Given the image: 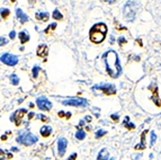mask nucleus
<instances>
[{"label": "nucleus", "instance_id": "f257e3e1", "mask_svg": "<svg viewBox=\"0 0 161 160\" xmlns=\"http://www.w3.org/2000/svg\"><path fill=\"white\" fill-rule=\"evenodd\" d=\"M103 60L105 62L106 71L111 78H118L122 73V65L119 63L118 55L115 51H107L103 55Z\"/></svg>", "mask_w": 161, "mask_h": 160}, {"label": "nucleus", "instance_id": "f03ea898", "mask_svg": "<svg viewBox=\"0 0 161 160\" xmlns=\"http://www.w3.org/2000/svg\"><path fill=\"white\" fill-rule=\"evenodd\" d=\"M106 34H107V26L104 23H98L94 25L90 32H89V37L90 41L95 44H99L105 40Z\"/></svg>", "mask_w": 161, "mask_h": 160}, {"label": "nucleus", "instance_id": "7ed1b4c3", "mask_svg": "<svg viewBox=\"0 0 161 160\" xmlns=\"http://www.w3.org/2000/svg\"><path fill=\"white\" fill-rule=\"evenodd\" d=\"M140 5L136 2V1H133V0H130L127 1L124 7H123V15L124 17L126 18V20L128 22H133L134 18H135V15L139 10Z\"/></svg>", "mask_w": 161, "mask_h": 160}, {"label": "nucleus", "instance_id": "20e7f679", "mask_svg": "<svg viewBox=\"0 0 161 160\" xmlns=\"http://www.w3.org/2000/svg\"><path fill=\"white\" fill-rule=\"evenodd\" d=\"M37 140H39L37 137L32 133H20L17 137V142L25 144V145H32V144L37 142Z\"/></svg>", "mask_w": 161, "mask_h": 160}, {"label": "nucleus", "instance_id": "39448f33", "mask_svg": "<svg viewBox=\"0 0 161 160\" xmlns=\"http://www.w3.org/2000/svg\"><path fill=\"white\" fill-rule=\"evenodd\" d=\"M93 89L101 90V92H105L106 95H114L116 92V87L111 84H98V85H95Z\"/></svg>", "mask_w": 161, "mask_h": 160}, {"label": "nucleus", "instance_id": "423d86ee", "mask_svg": "<svg viewBox=\"0 0 161 160\" xmlns=\"http://www.w3.org/2000/svg\"><path fill=\"white\" fill-rule=\"evenodd\" d=\"M63 105H68V106H76V107H80V106H86L88 104V100L86 98H70V99H66L62 102Z\"/></svg>", "mask_w": 161, "mask_h": 160}, {"label": "nucleus", "instance_id": "0eeeda50", "mask_svg": "<svg viewBox=\"0 0 161 160\" xmlns=\"http://www.w3.org/2000/svg\"><path fill=\"white\" fill-rule=\"evenodd\" d=\"M1 62L7 64V65L14 67L18 63V57L14 54H10V53H4L1 55Z\"/></svg>", "mask_w": 161, "mask_h": 160}, {"label": "nucleus", "instance_id": "6e6552de", "mask_svg": "<svg viewBox=\"0 0 161 160\" xmlns=\"http://www.w3.org/2000/svg\"><path fill=\"white\" fill-rule=\"evenodd\" d=\"M36 105L39 109L42 111H50L52 108V103L47 98L45 97H39L36 99Z\"/></svg>", "mask_w": 161, "mask_h": 160}, {"label": "nucleus", "instance_id": "1a4fd4ad", "mask_svg": "<svg viewBox=\"0 0 161 160\" xmlns=\"http://www.w3.org/2000/svg\"><path fill=\"white\" fill-rule=\"evenodd\" d=\"M26 113H27L26 109H18V111H16L14 114L11 115L10 120L12 121V122H15V124H16L17 126H19L22 124L23 117H24V115L26 114Z\"/></svg>", "mask_w": 161, "mask_h": 160}, {"label": "nucleus", "instance_id": "9d476101", "mask_svg": "<svg viewBox=\"0 0 161 160\" xmlns=\"http://www.w3.org/2000/svg\"><path fill=\"white\" fill-rule=\"evenodd\" d=\"M67 147H68L67 139L60 137V139L58 140V152H59V156H60V157H62V156L64 154L66 150H67Z\"/></svg>", "mask_w": 161, "mask_h": 160}, {"label": "nucleus", "instance_id": "9b49d317", "mask_svg": "<svg viewBox=\"0 0 161 160\" xmlns=\"http://www.w3.org/2000/svg\"><path fill=\"white\" fill-rule=\"evenodd\" d=\"M49 54V47L45 44H41L37 47V57H46V55Z\"/></svg>", "mask_w": 161, "mask_h": 160}, {"label": "nucleus", "instance_id": "f8f14e48", "mask_svg": "<svg viewBox=\"0 0 161 160\" xmlns=\"http://www.w3.org/2000/svg\"><path fill=\"white\" fill-rule=\"evenodd\" d=\"M16 15H17V17H18V19H19V22H20L22 24L28 22V19H29L27 15L23 12L22 9H19V8H17L16 9Z\"/></svg>", "mask_w": 161, "mask_h": 160}, {"label": "nucleus", "instance_id": "ddd939ff", "mask_svg": "<svg viewBox=\"0 0 161 160\" xmlns=\"http://www.w3.org/2000/svg\"><path fill=\"white\" fill-rule=\"evenodd\" d=\"M97 160H114V159L108 157V152H107V150H106V149H101V150H100V152L98 153Z\"/></svg>", "mask_w": 161, "mask_h": 160}, {"label": "nucleus", "instance_id": "4468645a", "mask_svg": "<svg viewBox=\"0 0 161 160\" xmlns=\"http://www.w3.org/2000/svg\"><path fill=\"white\" fill-rule=\"evenodd\" d=\"M35 17L37 20H41V22H46L49 17H50V15L47 14V12H36V15H35Z\"/></svg>", "mask_w": 161, "mask_h": 160}, {"label": "nucleus", "instance_id": "2eb2a0df", "mask_svg": "<svg viewBox=\"0 0 161 160\" xmlns=\"http://www.w3.org/2000/svg\"><path fill=\"white\" fill-rule=\"evenodd\" d=\"M19 40H20V43L22 44H25L26 42L29 41V35L26 31H22L20 33H19Z\"/></svg>", "mask_w": 161, "mask_h": 160}, {"label": "nucleus", "instance_id": "dca6fc26", "mask_svg": "<svg viewBox=\"0 0 161 160\" xmlns=\"http://www.w3.org/2000/svg\"><path fill=\"white\" fill-rule=\"evenodd\" d=\"M39 132H41V134H42L43 137H46L51 134L52 129H51V126H49V125H44V126H42V127H41V131Z\"/></svg>", "mask_w": 161, "mask_h": 160}, {"label": "nucleus", "instance_id": "f3484780", "mask_svg": "<svg viewBox=\"0 0 161 160\" xmlns=\"http://www.w3.org/2000/svg\"><path fill=\"white\" fill-rule=\"evenodd\" d=\"M148 133V131H144L143 133H142V135H141V144H139V145H135V149L136 150H142V149H144L145 148V144H144V142H145V134Z\"/></svg>", "mask_w": 161, "mask_h": 160}, {"label": "nucleus", "instance_id": "a211bd4d", "mask_svg": "<svg viewBox=\"0 0 161 160\" xmlns=\"http://www.w3.org/2000/svg\"><path fill=\"white\" fill-rule=\"evenodd\" d=\"M152 92H153V96H152V98H153V100H154L156 105L161 106V100H160V98H159V95H158V88L152 89Z\"/></svg>", "mask_w": 161, "mask_h": 160}, {"label": "nucleus", "instance_id": "6ab92c4d", "mask_svg": "<svg viewBox=\"0 0 161 160\" xmlns=\"http://www.w3.org/2000/svg\"><path fill=\"white\" fill-rule=\"evenodd\" d=\"M76 137H77L78 140H83V139L86 137V132L83 131V130H78L77 133H76Z\"/></svg>", "mask_w": 161, "mask_h": 160}, {"label": "nucleus", "instance_id": "aec40b11", "mask_svg": "<svg viewBox=\"0 0 161 160\" xmlns=\"http://www.w3.org/2000/svg\"><path fill=\"white\" fill-rule=\"evenodd\" d=\"M10 80H11V84H12L14 86H17V85L19 84V78H18L15 73H12L10 76Z\"/></svg>", "mask_w": 161, "mask_h": 160}, {"label": "nucleus", "instance_id": "412c9836", "mask_svg": "<svg viewBox=\"0 0 161 160\" xmlns=\"http://www.w3.org/2000/svg\"><path fill=\"white\" fill-rule=\"evenodd\" d=\"M52 16H53V18H54V19H59V20H61L62 18H63L62 14H61L60 12H59L58 9H55V10L53 12V15H52Z\"/></svg>", "mask_w": 161, "mask_h": 160}, {"label": "nucleus", "instance_id": "4be33fe9", "mask_svg": "<svg viewBox=\"0 0 161 160\" xmlns=\"http://www.w3.org/2000/svg\"><path fill=\"white\" fill-rule=\"evenodd\" d=\"M9 14H10V12L7 8H2L1 9V16H2V18H7L9 16Z\"/></svg>", "mask_w": 161, "mask_h": 160}, {"label": "nucleus", "instance_id": "5701e85b", "mask_svg": "<svg viewBox=\"0 0 161 160\" xmlns=\"http://www.w3.org/2000/svg\"><path fill=\"white\" fill-rule=\"evenodd\" d=\"M95 134H96V137H97V139H99V137H104V135H105L106 131H104V130H98V131L96 132Z\"/></svg>", "mask_w": 161, "mask_h": 160}, {"label": "nucleus", "instance_id": "b1692460", "mask_svg": "<svg viewBox=\"0 0 161 160\" xmlns=\"http://www.w3.org/2000/svg\"><path fill=\"white\" fill-rule=\"evenodd\" d=\"M55 28H56V24H55V23L51 24L50 26H49V27H47V28L45 29V33H46V34H47V33H49V32H50V31H53V29H55Z\"/></svg>", "mask_w": 161, "mask_h": 160}, {"label": "nucleus", "instance_id": "393cba45", "mask_svg": "<svg viewBox=\"0 0 161 160\" xmlns=\"http://www.w3.org/2000/svg\"><path fill=\"white\" fill-rule=\"evenodd\" d=\"M39 67L37 65H35L33 68V77L34 78H37V74H39Z\"/></svg>", "mask_w": 161, "mask_h": 160}, {"label": "nucleus", "instance_id": "a878e982", "mask_svg": "<svg viewBox=\"0 0 161 160\" xmlns=\"http://www.w3.org/2000/svg\"><path fill=\"white\" fill-rule=\"evenodd\" d=\"M156 140H157V135H156V133L152 131L151 132V145H153L154 144V142H156Z\"/></svg>", "mask_w": 161, "mask_h": 160}, {"label": "nucleus", "instance_id": "bb28decb", "mask_svg": "<svg viewBox=\"0 0 161 160\" xmlns=\"http://www.w3.org/2000/svg\"><path fill=\"white\" fill-rule=\"evenodd\" d=\"M124 125L126 126L127 129H132V130H133V129H135V125H134V124H132V123H131V124H127V123H124Z\"/></svg>", "mask_w": 161, "mask_h": 160}, {"label": "nucleus", "instance_id": "cd10ccee", "mask_svg": "<svg viewBox=\"0 0 161 160\" xmlns=\"http://www.w3.org/2000/svg\"><path fill=\"white\" fill-rule=\"evenodd\" d=\"M0 41H1V44H0L1 46L6 45V44H7V40H6L5 37H1V39H0Z\"/></svg>", "mask_w": 161, "mask_h": 160}, {"label": "nucleus", "instance_id": "c85d7f7f", "mask_svg": "<svg viewBox=\"0 0 161 160\" xmlns=\"http://www.w3.org/2000/svg\"><path fill=\"white\" fill-rule=\"evenodd\" d=\"M76 158H77V153H73L68 158V160H76Z\"/></svg>", "mask_w": 161, "mask_h": 160}, {"label": "nucleus", "instance_id": "c756f323", "mask_svg": "<svg viewBox=\"0 0 161 160\" xmlns=\"http://www.w3.org/2000/svg\"><path fill=\"white\" fill-rule=\"evenodd\" d=\"M118 43L122 45V43H126V40H125L124 37H119V39H118Z\"/></svg>", "mask_w": 161, "mask_h": 160}, {"label": "nucleus", "instance_id": "7c9ffc66", "mask_svg": "<svg viewBox=\"0 0 161 160\" xmlns=\"http://www.w3.org/2000/svg\"><path fill=\"white\" fill-rule=\"evenodd\" d=\"M15 36H16V33H15V31H11L10 34H9V37H10V39H15Z\"/></svg>", "mask_w": 161, "mask_h": 160}, {"label": "nucleus", "instance_id": "2f4dec72", "mask_svg": "<svg viewBox=\"0 0 161 160\" xmlns=\"http://www.w3.org/2000/svg\"><path fill=\"white\" fill-rule=\"evenodd\" d=\"M39 119H41V120H42V121H44V122H46V121H47V117H45V115L39 114Z\"/></svg>", "mask_w": 161, "mask_h": 160}, {"label": "nucleus", "instance_id": "473e14b6", "mask_svg": "<svg viewBox=\"0 0 161 160\" xmlns=\"http://www.w3.org/2000/svg\"><path fill=\"white\" fill-rule=\"evenodd\" d=\"M111 120L118 121V115H117V114H113V115H111Z\"/></svg>", "mask_w": 161, "mask_h": 160}, {"label": "nucleus", "instance_id": "72a5a7b5", "mask_svg": "<svg viewBox=\"0 0 161 160\" xmlns=\"http://www.w3.org/2000/svg\"><path fill=\"white\" fill-rule=\"evenodd\" d=\"M103 1H105V2H108V4H113V2H115L116 0H103Z\"/></svg>", "mask_w": 161, "mask_h": 160}, {"label": "nucleus", "instance_id": "f704fd0d", "mask_svg": "<svg viewBox=\"0 0 161 160\" xmlns=\"http://www.w3.org/2000/svg\"><path fill=\"white\" fill-rule=\"evenodd\" d=\"M34 115H35V114H34V113H29V115H28V117H29V120H31V119H33V117H34Z\"/></svg>", "mask_w": 161, "mask_h": 160}, {"label": "nucleus", "instance_id": "c9c22d12", "mask_svg": "<svg viewBox=\"0 0 161 160\" xmlns=\"http://www.w3.org/2000/svg\"><path fill=\"white\" fill-rule=\"evenodd\" d=\"M6 139H7V137H6V135H4V137H1V140H6Z\"/></svg>", "mask_w": 161, "mask_h": 160}, {"label": "nucleus", "instance_id": "e433bc0d", "mask_svg": "<svg viewBox=\"0 0 161 160\" xmlns=\"http://www.w3.org/2000/svg\"><path fill=\"white\" fill-rule=\"evenodd\" d=\"M11 150H12V151H18V149H17V148H12Z\"/></svg>", "mask_w": 161, "mask_h": 160}, {"label": "nucleus", "instance_id": "4c0bfd02", "mask_svg": "<svg viewBox=\"0 0 161 160\" xmlns=\"http://www.w3.org/2000/svg\"><path fill=\"white\" fill-rule=\"evenodd\" d=\"M11 2H15V1H16V0H10Z\"/></svg>", "mask_w": 161, "mask_h": 160}, {"label": "nucleus", "instance_id": "58836bf2", "mask_svg": "<svg viewBox=\"0 0 161 160\" xmlns=\"http://www.w3.org/2000/svg\"><path fill=\"white\" fill-rule=\"evenodd\" d=\"M29 1H31V2H34V1H35V0H29Z\"/></svg>", "mask_w": 161, "mask_h": 160}]
</instances>
